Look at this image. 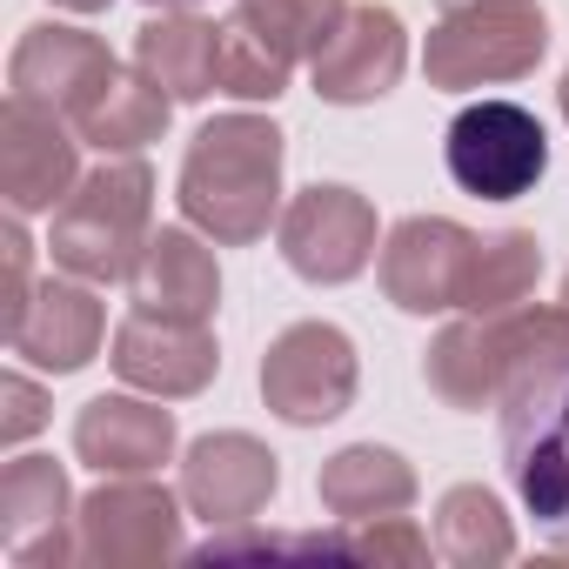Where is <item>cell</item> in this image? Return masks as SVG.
<instances>
[{
    "mask_svg": "<svg viewBox=\"0 0 569 569\" xmlns=\"http://www.w3.org/2000/svg\"><path fill=\"white\" fill-rule=\"evenodd\" d=\"M281 208V128L261 114H214L181 154V214L221 248L268 234Z\"/></svg>",
    "mask_w": 569,
    "mask_h": 569,
    "instance_id": "obj_1",
    "label": "cell"
},
{
    "mask_svg": "<svg viewBox=\"0 0 569 569\" xmlns=\"http://www.w3.org/2000/svg\"><path fill=\"white\" fill-rule=\"evenodd\" d=\"M562 349H569V309L516 302V309H496V316L449 322L429 342L422 376L449 409H496L516 376H529L536 362H549Z\"/></svg>",
    "mask_w": 569,
    "mask_h": 569,
    "instance_id": "obj_2",
    "label": "cell"
},
{
    "mask_svg": "<svg viewBox=\"0 0 569 569\" xmlns=\"http://www.w3.org/2000/svg\"><path fill=\"white\" fill-rule=\"evenodd\" d=\"M154 221V174L141 154H108L94 174L74 181V194L54 208V268L81 274V281H128L141 248H148V228Z\"/></svg>",
    "mask_w": 569,
    "mask_h": 569,
    "instance_id": "obj_3",
    "label": "cell"
},
{
    "mask_svg": "<svg viewBox=\"0 0 569 569\" xmlns=\"http://www.w3.org/2000/svg\"><path fill=\"white\" fill-rule=\"evenodd\" d=\"M502 409V469L536 529L569 549V349L509 382Z\"/></svg>",
    "mask_w": 569,
    "mask_h": 569,
    "instance_id": "obj_4",
    "label": "cell"
},
{
    "mask_svg": "<svg viewBox=\"0 0 569 569\" xmlns=\"http://www.w3.org/2000/svg\"><path fill=\"white\" fill-rule=\"evenodd\" d=\"M549 48V21L536 0H449L442 21L429 28L422 74L442 94L469 88H502L522 81Z\"/></svg>",
    "mask_w": 569,
    "mask_h": 569,
    "instance_id": "obj_5",
    "label": "cell"
},
{
    "mask_svg": "<svg viewBox=\"0 0 569 569\" xmlns=\"http://www.w3.org/2000/svg\"><path fill=\"white\" fill-rule=\"evenodd\" d=\"M442 161H449V181L476 201H522L542 168H549V134L529 108L516 101H476L449 121V141H442Z\"/></svg>",
    "mask_w": 569,
    "mask_h": 569,
    "instance_id": "obj_6",
    "label": "cell"
},
{
    "mask_svg": "<svg viewBox=\"0 0 569 569\" xmlns=\"http://www.w3.org/2000/svg\"><path fill=\"white\" fill-rule=\"evenodd\" d=\"M88 569H154L181 556V502L154 476H108L74 509Z\"/></svg>",
    "mask_w": 569,
    "mask_h": 569,
    "instance_id": "obj_7",
    "label": "cell"
},
{
    "mask_svg": "<svg viewBox=\"0 0 569 569\" xmlns=\"http://www.w3.org/2000/svg\"><path fill=\"white\" fill-rule=\"evenodd\" d=\"M356 342L336 329V322H296L281 329L261 356V402L296 422V429H316V422H336L349 402H356Z\"/></svg>",
    "mask_w": 569,
    "mask_h": 569,
    "instance_id": "obj_8",
    "label": "cell"
},
{
    "mask_svg": "<svg viewBox=\"0 0 569 569\" xmlns=\"http://www.w3.org/2000/svg\"><path fill=\"white\" fill-rule=\"evenodd\" d=\"M281 261L316 289H342L376 261V208L342 181H316L281 208Z\"/></svg>",
    "mask_w": 569,
    "mask_h": 569,
    "instance_id": "obj_9",
    "label": "cell"
},
{
    "mask_svg": "<svg viewBox=\"0 0 569 569\" xmlns=\"http://www.w3.org/2000/svg\"><path fill=\"white\" fill-rule=\"evenodd\" d=\"M81 181V134L68 114L8 94L0 108V194L14 214H54Z\"/></svg>",
    "mask_w": 569,
    "mask_h": 569,
    "instance_id": "obj_10",
    "label": "cell"
},
{
    "mask_svg": "<svg viewBox=\"0 0 569 569\" xmlns=\"http://www.w3.org/2000/svg\"><path fill=\"white\" fill-rule=\"evenodd\" d=\"M74 489L68 469L54 456H14L0 469V542L21 569H61L81 562V536H74Z\"/></svg>",
    "mask_w": 569,
    "mask_h": 569,
    "instance_id": "obj_11",
    "label": "cell"
},
{
    "mask_svg": "<svg viewBox=\"0 0 569 569\" xmlns=\"http://www.w3.org/2000/svg\"><path fill=\"white\" fill-rule=\"evenodd\" d=\"M476 261V234L442 214H409L382 241V296L402 316H442L462 309V281Z\"/></svg>",
    "mask_w": 569,
    "mask_h": 569,
    "instance_id": "obj_12",
    "label": "cell"
},
{
    "mask_svg": "<svg viewBox=\"0 0 569 569\" xmlns=\"http://www.w3.org/2000/svg\"><path fill=\"white\" fill-rule=\"evenodd\" d=\"M114 376L141 396H161V402H181V396H201L221 369V349H214V329L208 322H174V316H148L134 309L121 329H114Z\"/></svg>",
    "mask_w": 569,
    "mask_h": 569,
    "instance_id": "obj_13",
    "label": "cell"
},
{
    "mask_svg": "<svg viewBox=\"0 0 569 569\" xmlns=\"http://www.w3.org/2000/svg\"><path fill=\"white\" fill-rule=\"evenodd\" d=\"M114 68H121V61L108 54L101 34L61 28V21H34V28H21V41H14L8 88H14L21 101H41V108H54V114L74 121V114L108 88Z\"/></svg>",
    "mask_w": 569,
    "mask_h": 569,
    "instance_id": "obj_14",
    "label": "cell"
},
{
    "mask_svg": "<svg viewBox=\"0 0 569 569\" xmlns=\"http://www.w3.org/2000/svg\"><path fill=\"white\" fill-rule=\"evenodd\" d=\"M281 469H274V449L241 436V429H221V436H201L181 462V502L208 522V529H234V522H254L274 496Z\"/></svg>",
    "mask_w": 569,
    "mask_h": 569,
    "instance_id": "obj_15",
    "label": "cell"
},
{
    "mask_svg": "<svg viewBox=\"0 0 569 569\" xmlns=\"http://www.w3.org/2000/svg\"><path fill=\"white\" fill-rule=\"evenodd\" d=\"M316 68V94L336 101V108H369L382 101L402 68H409V34L396 21V8H376V0H362V8H349V21L336 28V41L309 61Z\"/></svg>",
    "mask_w": 569,
    "mask_h": 569,
    "instance_id": "obj_16",
    "label": "cell"
},
{
    "mask_svg": "<svg viewBox=\"0 0 569 569\" xmlns=\"http://www.w3.org/2000/svg\"><path fill=\"white\" fill-rule=\"evenodd\" d=\"M101 336H108V309L94 302V281L48 274L34 289V302H28V316H21V329L8 336V349L21 362H34V369L74 376V369H88L101 356Z\"/></svg>",
    "mask_w": 569,
    "mask_h": 569,
    "instance_id": "obj_17",
    "label": "cell"
},
{
    "mask_svg": "<svg viewBox=\"0 0 569 569\" xmlns=\"http://www.w3.org/2000/svg\"><path fill=\"white\" fill-rule=\"evenodd\" d=\"M128 296L148 316L208 322L221 302V268H214V248L201 241V228H154L128 274Z\"/></svg>",
    "mask_w": 569,
    "mask_h": 569,
    "instance_id": "obj_18",
    "label": "cell"
},
{
    "mask_svg": "<svg viewBox=\"0 0 569 569\" xmlns=\"http://www.w3.org/2000/svg\"><path fill=\"white\" fill-rule=\"evenodd\" d=\"M74 456L101 476H154L174 456V416L141 396H94L74 416Z\"/></svg>",
    "mask_w": 569,
    "mask_h": 569,
    "instance_id": "obj_19",
    "label": "cell"
},
{
    "mask_svg": "<svg viewBox=\"0 0 569 569\" xmlns=\"http://www.w3.org/2000/svg\"><path fill=\"white\" fill-rule=\"evenodd\" d=\"M134 68L174 101L221 94V28L188 8H168L134 34Z\"/></svg>",
    "mask_w": 569,
    "mask_h": 569,
    "instance_id": "obj_20",
    "label": "cell"
},
{
    "mask_svg": "<svg viewBox=\"0 0 569 569\" xmlns=\"http://www.w3.org/2000/svg\"><path fill=\"white\" fill-rule=\"evenodd\" d=\"M316 489L336 522H376V516H402L416 502V469L382 442H349L322 462Z\"/></svg>",
    "mask_w": 569,
    "mask_h": 569,
    "instance_id": "obj_21",
    "label": "cell"
},
{
    "mask_svg": "<svg viewBox=\"0 0 569 569\" xmlns=\"http://www.w3.org/2000/svg\"><path fill=\"white\" fill-rule=\"evenodd\" d=\"M168 114H174V94H161L141 68H134V74L114 68L108 88L74 114V134H81L88 148H101V154H141L148 141L168 134Z\"/></svg>",
    "mask_w": 569,
    "mask_h": 569,
    "instance_id": "obj_22",
    "label": "cell"
},
{
    "mask_svg": "<svg viewBox=\"0 0 569 569\" xmlns=\"http://www.w3.org/2000/svg\"><path fill=\"white\" fill-rule=\"evenodd\" d=\"M436 556L456 569H496L516 556V529L502 516V496L482 482H456L436 502Z\"/></svg>",
    "mask_w": 569,
    "mask_h": 569,
    "instance_id": "obj_23",
    "label": "cell"
},
{
    "mask_svg": "<svg viewBox=\"0 0 569 569\" xmlns=\"http://www.w3.org/2000/svg\"><path fill=\"white\" fill-rule=\"evenodd\" d=\"M542 281V241L529 228H502L489 241H476V261H469V281H462V316H496V309H516L536 296Z\"/></svg>",
    "mask_w": 569,
    "mask_h": 569,
    "instance_id": "obj_24",
    "label": "cell"
},
{
    "mask_svg": "<svg viewBox=\"0 0 569 569\" xmlns=\"http://www.w3.org/2000/svg\"><path fill=\"white\" fill-rule=\"evenodd\" d=\"M234 21L296 68L336 41V28L349 21V0H234Z\"/></svg>",
    "mask_w": 569,
    "mask_h": 569,
    "instance_id": "obj_25",
    "label": "cell"
},
{
    "mask_svg": "<svg viewBox=\"0 0 569 569\" xmlns=\"http://www.w3.org/2000/svg\"><path fill=\"white\" fill-rule=\"evenodd\" d=\"M289 61H281L274 48H261L234 14L221 21V94L234 101H274V94H289Z\"/></svg>",
    "mask_w": 569,
    "mask_h": 569,
    "instance_id": "obj_26",
    "label": "cell"
},
{
    "mask_svg": "<svg viewBox=\"0 0 569 569\" xmlns=\"http://www.w3.org/2000/svg\"><path fill=\"white\" fill-rule=\"evenodd\" d=\"M342 556L376 562V569H422L429 562V536L409 516H376V522H356V536H342Z\"/></svg>",
    "mask_w": 569,
    "mask_h": 569,
    "instance_id": "obj_27",
    "label": "cell"
},
{
    "mask_svg": "<svg viewBox=\"0 0 569 569\" xmlns=\"http://www.w3.org/2000/svg\"><path fill=\"white\" fill-rule=\"evenodd\" d=\"M0 248H8V302H0V329H21V316H28V302H34V241H28V228H21V214L0 228Z\"/></svg>",
    "mask_w": 569,
    "mask_h": 569,
    "instance_id": "obj_28",
    "label": "cell"
},
{
    "mask_svg": "<svg viewBox=\"0 0 569 569\" xmlns=\"http://www.w3.org/2000/svg\"><path fill=\"white\" fill-rule=\"evenodd\" d=\"M34 429H48V396L28 382V376H8L0 382V442H28Z\"/></svg>",
    "mask_w": 569,
    "mask_h": 569,
    "instance_id": "obj_29",
    "label": "cell"
},
{
    "mask_svg": "<svg viewBox=\"0 0 569 569\" xmlns=\"http://www.w3.org/2000/svg\"><path fill=\"white\" fill-rule=\"evenodd\" d=\"M54 8H68V14H101V8H114V0H54Z\"/></svg>",
    "mask_w": 569,
    "mask_h": 569,
    "instance_id": "obj_30",
    "label": "cell"
},
{
    "mask_svg": "<svg viewBox=\"0 0 569 569\" xmlns=\"http://www.w3.org/2000/svg\"><path fill=\"white\" fill-rule=\"evenodd\" d=\"M148 8H154V14H168V8H194V0H148Z\"/></svg>",
    "mask_w": 569,
    "mask_h": 569,
    "instance_id": "obj_31",
    "label": "cell"
},
{
    "mask_svg": "<svg viewBox=\"0 0 569 569\" xmlns=\"http://www.w3.org/2000/svg\"><path fill=\"white\" fill-rule=\"evenodd\" d=\"M556 101H562V121H569V74H562V88H556Z\"/></svg>",
    "mask_w": 569,
    "mask_h": 569,
    "instance_id": "obj_32",
    "label": "cell"
},
{
    "mask_svg": "<svg viewBox=\"0 0 569 569\" xmlns=\"http://www.w3.org/2000/svg\"><path fill=\"white\" fill-rule=\"evenodd\" d=\"M562 309H569V274H562Z\"/></svg>",
    "mask_w": 569,
    "mask_h": 569,
    "instance_id": "obj_33",
    "label": "cell"
}]
</instances>
